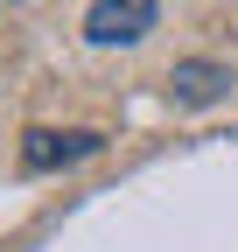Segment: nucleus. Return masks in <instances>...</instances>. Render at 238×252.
<instances>
[{"mask_svg": "<svg viewBox=\"0 0 238 252\" xmlns=\"http://www.w3.org/2000/svg\"><path fill=\"white\" fill-rule=\"evenodd\" d=\"M105 147V133L77 126V133H56V126H28L21 133V168L28 175H49V168H70V161H91Z\"/></svg>", "mask_w": 238, "mask_h": 252, "instance_id": "obj_1", "label": "nucleus"}, {"mask_svg": "<svg viewBox=\"0 0 238 252\" xmlns=\"http://www.w3.org/2000/svg\"><path fill=\"white\" fill-rule=\"evenodd\" d=\"M168 91H175V105H217L224 91H231V70L210 63V56H189V63L168 70Z\"/></svg>", "mask_w": 238, "mask_h": 252, "instance_id": "obj_3", "label": "nucleus"}, {"mask_svg": "<svg viewBox=\"0 0 238 252\" xmlns=\"http://www.w3.org/2000/svg\"><path fill=\"white\" fill-rule=\"evenodd\" d=\"M154 28V0H91L84 14V42L91 49H126Z\"/></svg>", "mask_w": 238, "mask_h": 252, "instance_id": "obj_2", "label": "nucleus"}]
</instances>
